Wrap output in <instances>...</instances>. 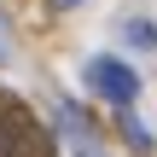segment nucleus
<instances>
[{"label":"nucleus","instance_id":"nucleus-1","mask_svg":"<svg viewBox=\"0 0 157 157\" xmlns=\"http://www.w3.org/2000/svg\"><path fill=\"white\" fill-rule=\"evenodd\" d=\"M82 82H87L105 105H117V111H128V105L140 99V76H134V64H122V58H111V52L87 58V64H82Z\"/></svg>","mask_w":157,"mask_h":157},{"label":"nucleus","instance_id":"nucleus-2","mask_svg":"<svg viewBox=\"0 0 157 157\" xmlns=\"http://www.w3.org/2000/svg\"><path fill=\"white\" fill-rule=\"evenodd\" d=\"M128 41L134 47H157V23H128Z\"/></svg>","mask_w":157,"mask_h":157},{"label":"nucleus","instance_id":"nucleus-3","mask_svg":"<svg viewBox=\"0 0 157 157\" xmlns=\"http://www.w3.org/2000/svg\"><path fill=\"white\" fill-rule=\"evenodd\" d=\"M52 6H82V0H52Z\"/></svg>","mask_w":157,"mask_h":157},{"label":"nucleus","instance_id":"nucleus-4","mask_svg":"<svg viewBox=\"0 0 157 157\" xmlns=\"http://www.w3.org/2000/svg\"><path fill=\"white\" fill-rule=\"evenodd\" d=\"M0 64H6V41H0Z\"/></svg>","mask_w":157,"mask_h":157},{"label":"nucleus","instance_id":"nucleus-5","mask_svg":"<svg viewBox=\"0 0 157 157\" xmlns=\"http://www.w3.org/2000/svg\"><path fill=\"white\" fill-rule=\"evenodd\" d=\"M76 157H99V151H76Z\"/></svg>","mask_w":157,"mask_h":157}]
</instances>
